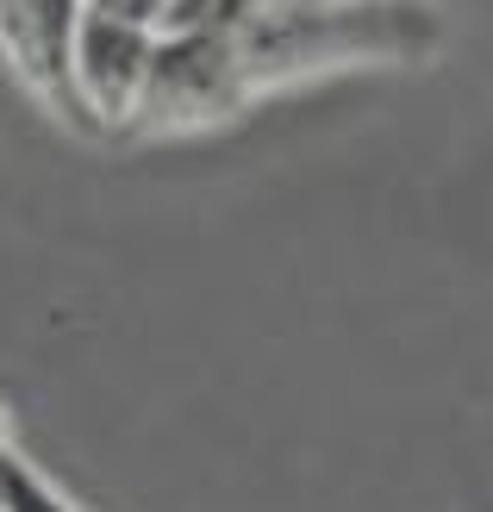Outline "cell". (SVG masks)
<instances>
[{"mask_svg":"<svg viewBox=\"0 0 493 512\" xmlns=\"http://www.w3.org/2000/svg\"><path fill=\"white\" fill-rule=\"evenodd\" d=\"M150 44H157L150 25H125V19H100V13L75 19L69 63H63L75 119L82 125H132L144 69H150Z\"/></svg>","mask_w":493,"mask_h":512,"instance_id":"3957f363","label":"cell"},{"mask_svg":"<svg viewBox=\"0 0 493 512\" xmlns=\"http://www.w3.org/2000/svg\"><path fill=\"white\" fill-rule=\"evenodd\" d=\"M250 0H163L157 32H181V38H238L250 25Z\"/></svg>","mask_w":493,"mask_h":512,"instance_id":"5b68a950","label":"cell"},{"mask_svg":"<svg viewBox=\"0 0 493 512\" xmlns=\"http://www.w3.org/2000/svg\"><path fill=\"white\" fill-rule=\"evenodd\" d=\"M281 7H300V0H250V13H281Z\"/></svg>","mask_w":493,"mask_h":512,"instance_id":"ba28073f","label":"cell"},{"mask_svg":"<svg viewBox=\"0 0 493 512\" xmlns=\"http://www.w3.org/2000/svg\"><path fill=\"white\" fill-rule=\"evenodd\" d=\"M437 38L419 0H300L281 13H256L238 32L244 82L263 88L281 75L369 63V57H419Z\"/></svg>","mask_w":493,"mask_h":512,"instance_id":"6da1fadb","label":"cell"},{"mask_svg":"<svg viewBox=\"0 0 493 512\" xmlns=\"http://www.w3.org/2000/svg\"><path fill=\"white\" fill-rule=\"evenodd\" d=\"M244 94H250V82H244L238 38L157 32L138 107H132V132H194V125H219L244 107Z\"/></svg>","mask_w":493,"mask_h":512,"instance_id":"7a4b0ae2","label":"cell"},{"mask_svg":"<svg viewBox=\"0 0 493 512\" xmlns=\"http://www.w3.org/2000/svg\"><path fill=\"white\" fill-rule=\"evenodd\" d=\"M0 512H75V506L50 488L32 463H19V456L0 444Z\"/></svg>","mask_w":493,"mask_h":512,"instance_id":"8992f818","label":"cell"},{"mask_svg":"<svg viewBox=\"0 0 493 512\" xmlns=\"http://www.w3.org/2000/svg\"><path fill=\"white\" fill-rule=\"evenodd\" d=\"M75 19H82V0H0V50H7L13 69L44 100H57L69 119H75V107H69L63 63H69Z\"/></svg>","mask_w":493,"mask_h":512,"instance_id":"277c9868","label":"cell"},{"mask_svg":"<svg viewBox=\"0 0 493 512\" xmlns=\"http://www.w3.org/2000/svg\"><path fill=\"white\" fill-rule=\"evenodd\" d=\"M82 13L125 19V25H150V32H157V13H163V0H82Z\"/></svg>","mask_w":493,"mask_h":512,"instance_id":"52a82bcc","label":"cell"}]
</instances>
